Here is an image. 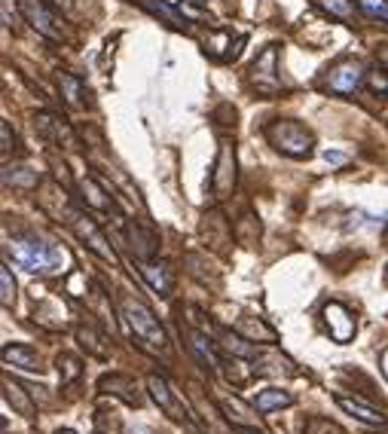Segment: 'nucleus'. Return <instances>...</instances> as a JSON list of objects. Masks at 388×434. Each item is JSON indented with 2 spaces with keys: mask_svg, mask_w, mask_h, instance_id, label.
<instances>
[{
  "mask_svg": "<svg viewBox=\"0 0 388 434\" xmlns=\"http://www.w3.org/2000/svg\"><path fill=\"white\" fill-rule=\"evenodd\" d=\"M266 138L275 150H282L284 156H293V160H306L312 156V132L306 126H300L297 120H275L266 126Z\"/></svg>",
  "mask_w": 388,
  "mask_h": 434,
  "instance_id": "1",
  "label": "nucleus"
},
{
  "mask_svg": "<svg viewBox=\"0 0 388 434\" xmlns=\"http://www.w3.org/2000/svg\"><path fill=\"white\" fill-rule=\"evenodd\" d=\"M123 318L132 328V333L150 349H165V330L162 324L156 321V315L150 312L144 303H134V300H125L123 303Z\"/></svg>",
  "mask_w": 388,
  "mask_h": 434,
  "instance_id": "2",
  "label": "nucleus"
},
{
  "mask_svg": "<svg viewBox=\"0 0 388 434\" xmlns=\"http://www.w3.org/2000/svg\"><path fill=\"white\" fill-rule=\"evenodd\" d=\"M19 10H22L25 19L31 22V28L37 31V34H43L46 40H55V43L64 40L62 19H58L49 4H43V0H19Z\"/></svg>",
  "mask_w": 388,
  "mask_h": 434,
  "instance_id": "3",
  "label": "nucleus"
},
{
  "mask_svg": "<svg viewBox=\"0 0 388 434\" xmlns=\"http://www.w3.org/2000/svg\"><path fill=\"white\" fill-rule=\"evenodd\" d=\"M10 254H13V260L28 272L53 270V245H43V241H37V239H13Z\"/></svg>",
  "mask_w": 388,
  "mask_h": 434,
  "instance_id": "4",
  "label": "nucleus"
},
{
  "mask_svg": "<svg viewBox=\"0 0 388 434\" xmlns=\"http://www.w3.org/2000/svg\"><path fill=\"white\" fill-rule=\"evenodd\" d=\"M251 83L263 95H278L282 92V77H278V46H266L251 64Z\"/></svg>",
  "mask_w": 388,
  "mask_h": 434,
  "instance_id": "5",
  "label": "nucleus"
},
{
  "mask_svg": "<svg viewBox=\"0 0 388 434\" xmlns=\"http://www.w3.org/2000/svg\"><path fill=\"white\" fill-rule=\"evenodd\" d=\"M235 187V147L230 141H221V150H217L214 160V174H211V190H214L217 199H226Z\"/></svg>",
  "mask_w": 388,
  "mask_h": 434,
  "instance_id": "6",
  "label": "nucleus"
},
{
  "mask_svg": "<svg viewBox=\"0 0 388 434\" xmlns=\"http://www.w3.org/2000/svg\"><path fill=\"white\" fill-rule=\"evenodd\" d=\"M71 227H74V232L83 239V245L86 248H92L101 260H107V263H116V251L111 248V241H107V236L98 230V223L92 220V217H86V214H74V220H71Z\"/></svg>",
  "mask_w": 388,
  "mask_h": 434,
  "instance_id": "7",
  "label": "nucleus"
},
{
  "mask_svg": "<svg viewBox=\"0 0 388 434\" xmlns=\"http://www.w3.org/2000/svg\"><path fill=\"white\" fill-rule=\"evenodd\" d=\"M361 83H364V68H361L355 58H345V62H340L331 74H327L324 86L331 92H336V95H352V92L361 89Z\"/></svg>",
  "mask_w": 388,
  "mask_h": 434,
  "instance_id": "8",
  "label": "nucleus"
},
{
  "mask_svg": "<svg viewBox=\"0 0 388 434\" xmlns=\"http://www.w3.org/2000/svg\"><path fill=\"white\" fill-rule=\"evenodd\" d=\"M324 321H327V330H331V337L340 346L352 343V337H355V315H352L342 303H327L324 306Z\"/></svg>",
  "mask_w": 388,
  "mask_h": 434,
  "instance_id": "9",
  "label": "nucleus"
},
{
  "mask_svg": "<svg viewBox=\"0 0 388 434\" xmlns=\"http://www.w3.org/2000/svg\"><path fill=\"white\" fill-rule=\"evenodd\" d=\"M40 211L49 214L53 220H64V223H71L74 220V205L67 202V196H64V190L58 187V183L49 181L46 187H43V193H40Z\"/></svg>",
  "mask_w": 388,
  "mask_h": 434,
  "instance_id": "10",
  "label": "nucleus"
},
{
  "mask_svg": "<svg viewBox=\"0 0 388 434\" xmlns=\"http://www.w3.org/2000/svg\"><path fill=\"white\" fill-rule=\"evenodd\" d=\"M34 129H37L46 141L58 144V147H77V138H74V132L67 129V122L58 120L55 113H37V116H34Z\"/></svg>",
  "mask_w": 388,
  "mask_h": 434,
  "instance_id": "11",
  "label": "nucleus"
},
{
  "mask_svg": "<svg viewBox=\"0 0 388 434\" xmlns=\"http://www.w3.org/2000/svg\"><path fill=\"white\" fill-rule=\"evenodd\" d=\"M336 407H340V410H345L349 416H355L358 422L370 425V428H379V425L388 422L385 413H379L376 407H370V404H364V400H358V398H342V395H336Z\"/></svg>",
  "mask_w": 388,
  "mask_h": 434,
  "instance_id": "12",
  "label": "nucleus"
},
{
  "mask_svg": "<svg viewBox=\"0 0 388 434\" xmlns=\"http://www.w3.org/2000/svg\"><path fill=\"white\" fill-rule=\"evenodd\" d=\"M141 275L147 279V285L156 290V294L168 297L174 288V279H172V270H168L165 263H156V260H144L141 263Z\"/></svg>",
  "mask_w": 388,
  "mask_h": 434,
  "instance_id": "13",
  "label": "nucleus"
},
{
  "mask_svg": "<svg viewBox=\"0 0 388 434\" xmlns=\"http://www.w3.org/2000/svg\"><path fill=\"white\" fill-rule=\"evenodd\" d=\"M147 388H150V395H153V400L159 407H162V410L172 416V419H181V407H178V400H174V395H172V388H168V382L165 379H159L156 373L153 377H147Z\"/></svg>",
  "mask_w": 388,
  "mask_h": 434,
  "instance_id": "14",
  "label": "nucleus"
},
{
  "mask_svg": "<svg viewBox=\"0 0 388 434\" xmlns=\"http://www.w3.org/2000/svg\"><path fill=\"white\" fill-rule=\"evenodd\" d=\"M129 245H132V251L141 257V260H150V257L156 254V248H159V241L156 236L150 230H144L141 223H129Z\"/></svg>",
  "mask_w": 388,
  "mask_h": 434,
  "instance_id": "15",
  "label": "nucleus"
},
{
  "mask_svg": "<svg viewBox=\"0 0 388 434\" xmlns=\"http://www.w3.org/2000/svg\"><path fill=\"white\" fill-rule=\"evenodd\" d=\"M217 346L233 358H244V361L257 358V346L244 343V337H235V333H230V330H217Z\"/></svg>",
  "mask_w": 388,
  "mask_h": 434,
  "instance_id": "16",
  "label": "nucleus"
},
{
  "mask_svg": "<svg viewBox=\"0 0 388 434\" xmlns=\"http://www.w3.org/2000/svg\"><path fill=\"white\" fill-rule=\"evenodd\" d=\"M239 49H242V46L233 49V37L226 34V31H217V34H211V37L205 40V55L217 58V62H230V58L239 55Z\"/></svg>",
  "mask_w": 388,
  "mask_h": 434,
  "instance_id": "17",
  "label": "nucleus"
},
{
  "mask_svg": "<svg viewBox=\"0 0 388 434\" xmlns=\"http://www.w3.org/2000/svg\"><path fill=\"white\" fill-rule=\"evenodd\" d=\"M80 193H83V202H86L89 208H95V211H113V199L107 196L92 178L80 181Z\"/></svg>",
  "mask_w": 388,
  "mask_h": 434,
  "instance_id": "18",
  "label": "nucleus"
},
{
  "mask_svg": "<svg viewBox=\"0 0 388 434\" xmlns=\"http://www.w3.org/2000/svg\"><path fill=\"white\" fill-rule=\"evenodd\" d=\"M4 361L19 367V370H40V358L28 346H6L4 349Z\"/></svg>",
  "mask_w": 388,
  "mask_h": 434,
  "instance_id": "19",
  "label": "nucleus"
},
{
  "mask_svg": "<svg viewBox=\"0 0 388 434\" xmlns=\"http://www.w3.org/2000/svg\"><path fill=\"white\" fill-rule=\"evenodd\" d=\"M293 398L288 395V391L282 388H263L254 400V410L257 413H272V410H282V407H291Z\"/></svg>",
  "mask_w": 388,
  "mask_h": 434,
  "instance_id": "20",
  "label": "nucleus"
},
{
  "mask_svg": "<svg viewBox=\"0 0 388 434\" xmlns=\"http://www.w3.org/2000/svg\"><path fill=\"white\" fill-rule=\"evenodd\" d=\"M101 388H104V391H113V395H120V398L125 400V404H134V407L141 404L138 391H129V388H134V382H132L129 377H120V373H111V377H104V379H101Z\"/></svg>",
  "mask_w": 388,
  "mask_h": 434,
  "instance_id": "21",
  "label": "nucleus"
},
{
  "mask_svg": "<svg viewBox=\"0 0 388 434\" xmlns=\"http://www.w3.org/2000/svg\"><path fill=\"white\" fill-rule=\"evenodd\" d=\"M141 6H147L153 15H162V22H168L172 28H178V31H187V15H181L174 6H168L162 4V0H141Z\"/></svg>",
  "mask_w": 388,
  "mask_h": 434,
  "instance_id": "22",
  "label": "nucleus"
},
{
  "mask_svg": "<svg viewBox=\"0 0 388 434\" xmlns=\"http://www.w3.org/2000/svg\"><path fill=\"white\" fill-rule=\"evenodd\" d=\"M4 388H6V391H4L6 400H10V404H13L22 416H34V413H37V407H34L31 398L25 395V386H19V382H13V379H4Z\"/></svg>",
  "mask_w": 388,
  "mask_h": 434,
  "instance_id": "23",
  "label": "nucleus"
},
{
  "mask_svg": "<svg viewBox=\"0 0 388 434\" xmlns=\"http://www.w3.org/2000/svg\"><path fill=\"white\" fill-rule=\"evenodd\" d=\"M4 183H13V187H22V190H34L40 183L37 172L25 169V165H13V169L4 172Z\"/></svg>",
  "mask_w": 388,
  "mask_h": 434,
  "instance_id": "24",
  "label": "nucleus"
},
{
  "mask_svg": "<svg viewBox=\"0 0 388 434\" xmlns=\"http://www.w3.org/2000/svg\"><path fill=\"white\" fill-rule=\"evenodd\" d=\"M77 340H80V346L86 349L89 355H95V358H107V349L104 343H101V337L92 328H86V324H80L77 328Z\"/></svg>",
  "mask_w": 388,
  "mask_h": 434,
  "instance_id": "25",
  "label": "nucleus"
},
{
  "mask_svg": "<svg viewBox=\"0 0 388 434\" xmlns=\"http://www.w3.org/2000/svg\"><path fill=\"white\" fill-rule=\"evenodd\" d=\"M315 4L321 6L324 13H331V15H336V19H342V22L355 19V0H315Z\"/></svg>",
  "mask_w": 388,
  "mask_h": 434,
  "instance_id": "26",
  "label": "nucleus"
},
{
  "mask_svg": "<svg viewBox=\"0 0 388 434\" xmlns=\"http://www.w3.org/2000/svg\"><path fill=\"white\" fill-rule=\"evenodd\" d=\"M0 303H4V309L15 306V279L10 266H0Z\"/></svg>",
  "mask_w": 388,
  "mask_h": 434,
  "instance_id": "27",
  "label": "nucleus"
},
{
  "mask_svg": "<svg viewBox=\"0 0 388 434\" xmlns=\"http://www.w3.org/2000/svg\"><path fill=\"white\" fill-rule=\"evenodd\" d=\"M83 373V364L77 361L74 355H67V352H62L58 355V377H62V382L67 386V382H74Z\"/></svg>",
  "mask_w": 388,
  "mask_h": 434,
  "instance_id": "28",
  "label": "nucleus"
},
{
  "mask_svg": "<svg viewBox=\"0 0 388 434\" xmlns=\"http://www.w3.org/2000/svg\"><path fill=\"white\" fill-rule=\"evenodd\" d=\"M239 328L244 330V333H248V337H260V340H263V343H275V330L272 328H266V324L263 321H254V318H242L239 321Z\"/></svg>",
  "mask_w": 388,
  "mask_h": 434,
  "instance_id": "29",
  "label": "nucleus"
},
{
  "mask_svg": "<svg viewBox=\"0 0 388 434\" xmlns=\"http://www.w3.org/2000/svg\"><path fill=\"white\" fill-rule=\"evenodd\" d=\"M58 83H62V89H64L67 104H74V107H77V104H80V95H83L80 80H77V77H71V74H58Z\"/></svg>",
  "mask_w": 388,
  "mask_h": 434,
  "instance_id": "30",
  "label": "nucleus"
},
{
  "mask_svg": "<svg viewBox=\"0 0 388 434\" xmlns=\"http://www.w3.org/2000/svg\"><path fill=\"white\" fill-rule=\"evenodd\" d=\"M306 434H345L340 425L324 419V416H312V419L306 422Z\"/></svg>",
  "mask_w": 388,
  "mask_h": 434,
  "instance_id": "31",
  "label": "nucleus"
},
{
  "mask_svg": "<svg viewBox=\"0 0 388 434\" xmlns=\"http://www.w3.org/2000/svg\"><path fill=\"white\" fill-rule=\"evenodd\" d=\"M358 6L370 15V19H379V22L388 24V0H358Z\"/></svg>",
  "mask_w": 388,
  "mask_h": 434,
  "instance_id": "32",
  "label": "nucleus"
},
{
  "mask_svg": "<svg viewBox=\"0 0 388 434\" xmlns=\"http://www.w3.org/2000/svg\"><path fill=\"white\" fill-rule=\"evenodd\" d=\"M193 349H196L199 352V358L202 361H205L208 367H214L217 364V355H214V349H211V343L205 337H202V333H193Z\"/></svg>",
  "mask_w": 388,
  "mask_h": 434,
  "instance_id": "33",
  "label": "nucleus"
},
{
  "mask_svg": "<svg viewBox=\"0 0 388 434\" xmlns=\"http://www.w3.org/2000/svg\"><path fill=\"white\" fill-rule=\"evenodd\" d=\"M367 86L370 92H376V95H388V71H370L367 74Z\"/></svg>",
  "mask_w": 388,
  "mask_h": 434,
  "instance_id": "34",
  "label": "nucleus"
},
{
  "mask_svg": "<svg viewBox=\"0 0 388 434\" xmlns=\"http://www.w3.org/2000/svg\"><path fill=\"white\" fill-rule=\"evenodd\" d=\"M0 141H4V144H0V153H4V160L6 156H10V150H13V132H10V122H0Z\"/></svg>",
  "mask_w": 388,
  "mask_h": 434,
  "instance_id": "35",
  "label": "nucleus"
},
{
  "mask_svg": "<svg viewBox=\"0 0 388 434\" xmlns=\"http://www.w3.org/2000/svg\"><path fill=\"white\" fill-rule=\"evenodd\" d=\"M324 160L331 162V165H342L345 160H349V156H345V153H340V150H327V153H324Z\"/></svg>",
  "mask_w": 388,
  "mask_h": 434,
  "instance_id": "36",
  "label": "nucleus"
},
{
  "mask_svg": "<svg viewBox=\"0 0 388 434\" xmlns=\"http://www.w3.org/2000/svg\"><path fill=\"white\" fill-rule=\"evenodd\" d=\"M376 58H379V64H382V71H388V43L376 49Z\"/></svg>",
  "mask_w": 388,
  "mask_h": 434,
  "instance_id": "37",
  "label": "nucleus"
},
{
  "mask_svg": "<svg viewBox=\"0 0 388 434\" xmlns=\"http://www.w3.org/2000/svg\"><path fill=\"white\" fill-rule=\"evenodd\" d=\"M379 364H382V373H385V379H388V349L382 352V361H379Z\"/></svg>",
  "mask_w": 388,
  "mask_h": 434,
  "instance_id": "38",
  "label": "nucleus"
},
{
  "mask_svg": "<svg viewBox=\"0 0 388 434\" xmlns=\"http://www.w3.org/2000/svg\"><path fill=\"white\" fill-rule=\"evenodd\" d=\"M239 434H263V431H257V428H251V425H242Z\"/></svg>",
  "mask_w": 388,
  "mask_h": 434,
  "instance_id": "39",
  "label": "nucleus"
},
{
  "mask_svg": "<svg viewBox=\"0 0 388 434\" xmlns=\"http://www.w3.org/2000/svg\"><path fill=\"white\" fill-rule=\"evenodd\" d=\"M55 434H77V431H71V428H62V431H55Z\"/></svg>",
  "mask_w": 388,
  "mask_h": 434,
  "instance_id": "40",
  "label": "nucleus"
},
{
  "mask_svg": "<svg viewBox=\"0 0 388 434\" xmlns=\"http://www.w3.org/2000/svg\"><path fill=\"white\" fill-rule=\"evenodd\" d=\"M196 4H199V0H196Z\"/></svg>",
  "mask_w": 388,
  "mask_h": 434,
  "instance_id": "41",
  "label": "nucleus"
}]
</instances>
